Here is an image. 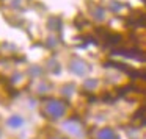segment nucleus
Masks as SVG:
<instances>
[{
	"label": "nucleus",
	"instance_id": "3",
	"mask_svg": "<svg viewBox=\"0 0 146 139\" xmlns=\"http://www.w3.org/2000/svg\"><path fill=\"white\" fill-rule=\"evenodd\" d=\"M63 127L71 136H74V138H77V139H83L85 131H83V127L80 122H77V120H68V122H64Z\"/></svg>",
	"mask_w": 146,
	"mask_h": 139
},
{
	"label": "nucleus",
	"instance_id": "6",
	"mask_svg": "<svg viewBox=\"0 0 146 139\" xmlns=\"http://www.w3.org/2000/svg\"><path fill=\"white\" fill-rule=\"evenodd\" d=\"M93 16L96 17V19L99 20V22H101V20H104L105 19V11L102 10V8H94V13H93Z\"/></svg>",
	"mask_w": 146,
	"mask_h": 139
},
{
	"label": "nucleus",
	"instance_id": "4",
	"mask_svg": "<svg viewBox=\"0 0 146 139\" xmlns=\"http://www.w3.org/2000/svg\"><path fill=\"white\" fill-rule=\"evenodd\" d=\"M7 125L11 130H22L25 127V119L21 114H11L7 119Z\"/></svg>",
	"mask_w": 146,
	"mask_h": 139
},
{
	"label": "nucleus",
	"instance_id": "2",
	"mask_svg": "<svg viewBox=\"0 0 146 139\" xmlns=\"http://www.w3.org/2000/svg\"><path fill=\"white\" fill-rule=\"evenodd\" d=\"M69 70L77 77H83L90 72V66L86 64V61L80 60V58H72L69 63Z\"/></svg>",
	"mask_w": 146,
	"mask_h": 139
},
{
	"label": "nucleus",
	"instance_id": "7",
	"mask_svg": "<svg viewBox=\"0 0 146 139\" xmlns=\"http://www.w3.org/2000/svg\"><path fill=\"white\" fill-rule=\"evenodd\" d=\"M83 86H85L86 89H94V86H98V81H96V80H88Z\"/></svg>",
	"mask_w": 146,
	"mask_h": 139
},
{
	"label": "nucleus",
	"instance_id": "8",
	"mask_svg": "<svg viewBox=\"0 0 146 139\" xmlns=\"http://www.w3.org/2000/svg\"><path fill=\"white\" fill-rule=\"evenodd\" d=\"M49 139H68V138H64V136H50Z\"/></svg>",
	"mask_w": 146,
	"mask_h": 139
},
{
	"label": "nucleus",
	"instance_id": "1",
	"mask_svg": "<svg viewBox=\"0 0 146 139\" xmlns=\"http://www.w3.org/2000/svg\"><path fill=\"white\" fill-rule=\"evenodd\" d=\"M42 111L49 119H61L68 111V105L60 98H49L42 105Z\"/></svg>",
	"mask_w": 146,
	"mask_h": 139
},
{
	"label": "nucleus",
	"instance_id": "5",
	"mask_svg": "<svg viewBox=\"0 0 146 139\" xmlns=\"http://www.w3.org/2000/svg\"><path fill=\"white\" fill-rule=\"evenodd\" d=\"M96 139H118V136L111 128H102V130L98 131Z\"/></svg>",
	"mask_w": 146,
	"mask_h": 139
}]
</instances>
